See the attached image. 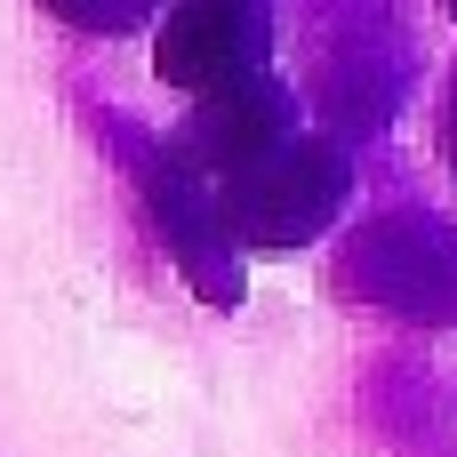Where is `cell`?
Instances as JSON below:
<instances>
[{
    "instance_id": "6da1fadb",
    "label": "cell",
    "mask_w": 457,
    "mask_h": 457,
    "mask_svg": "<svg viewBox=\"0 0 457 457\" xmlns=\"http://www.w3.org/2000/svg\"><path fill=\"white\" fill-rule=\"evenodd\" d=\"M345 153L313 145V137H273L265 153H249L241 169H225L217 217L233 225V241L249 249H297L313 241L337 209H345Z\"/></svg>"
},
{
    "instance_id": "7a4b0ae2",
    "label": "cell",
    "mask_w": 457,
    "mask_h": 457,
    "mask_svg": "<svg viewBox=\"0 0 457 457\" xmlns=\"http://www.w3.org/2000/svg\"><path fill=\"white\" fill-rule=\"evenodd\" d=\"M265 32H273L265 0H177L169 24H161L153 64H161L169 88L209 96V88H225V80L265 64Z\"/></svg>"
},
{
    "instance_id": "3957f363",
    "label": "cell",
    "mask_w": 457,
    "mask_h": 457,
    "mask_svg": "<svg viewBox=\"0 0 457 457\" xmlns=\"http://www.w3.org/2000/svg\"><path fill=\"white\" fill-rule=\"evenodd\" d=\"M273 137H289V96H281L265 72H241V80L209 88L201 112H193V129H185L193 161H209V169H241V161L265 153Z\"/></svg>"
},
{
    "instance_id": "277c9868",
    "label": "cell",
    "mask_w": 457,
    "mask_h": 457,
    "mask_svg": "<svg viewBox=\"0 0 457 457\" xmlns=\"http://www.w3.org/2000/svg\"><path fill=\"white\" fill-rule=\"evenodd\" d=\"M48 8H64L72 24H96V32H120L145 16V0H48Z\"/></svg>"
},
{
    "instance_id": "5b68a950",
    "label": "cell",
    "mask_w": 457,
    "mask_h": 457,
    "mask_svg": "<svg viewBox=\"0 0 457 457\" xmlns=\"http://www.w3.org/2000/svg\"><path fill=\"white\" fill-rule=\"evenodd\" d=\"M450 153H457V112H450Z\"/></svg>"
},
{
    "instance_id": "8992f818",
    "label": "cell",
    "mask_w": 457,
    "mask_h": 457,
    "mask_svg": "<svg viewBox=\"0 0 457 457\" xmlns=\"http://www.w3.org/2000/svg\"><path fill=\"white\" fill-rule=\"evenodd\" d=\"M450 8H457V0H450Z\"/></svg>"
}]
</instances>
